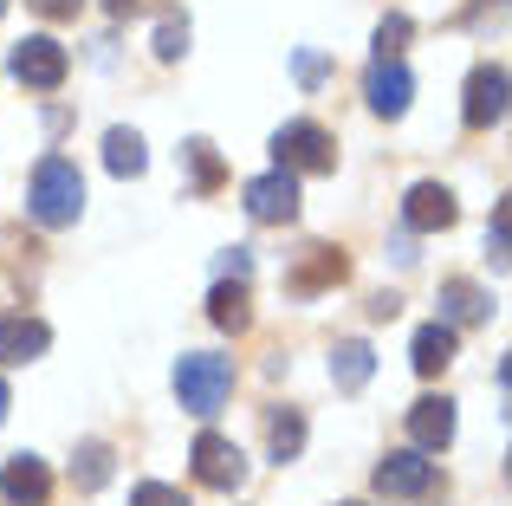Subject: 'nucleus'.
<instances>
[{
    "label": "nucleus",
    "mask_w": 512,
    "mask_h": 506,
    "mask_svg": "<svg viewBox=\"0 0 512 506\" xmlns=\"http://www.w3.org/2000/svg\"><path fill=\"white\" fill-rule=\"evenodd\" d=\"M344 279V253L338 247H305V260H299V273L286 279L292 292H325V286H338Z\"/></svg>",
    "instance_id": "obj_15"
},
{
    "label": "nucleus",
    "mask_w": 512,
    "mask_h": 506,
    "mask_svg": "<svg viewBox=\"0 0 512 506\" xmlns=\"http://www.w3.org/2000/svg\"><path fill=\"white\" fill-rule=\"evenodd\" d=\"M0 422H7V383H0Z\"/></svg>",
    "instance_id": "obj_30"
},
{
    "label": "nucleus",
    "mask_w": 512,
    "mask_h": 506,
    "mask_svg": "<svg viewBox=\"0 0 512 506\" xmlns=\"http://www.w3.org/2000/svg\"><path fill=\"white\" fill-rule=\"evenodd\" d=\"M182 52H188V26L182 20H163V26H156V59H182Z\"/></svg>",
    "instance_id": "obj_24"
},
{
    "label": "nucleus",
    "mask_w": 512,
    "mask_h": 506,
    "mask_svg": "<svg viewBox=\"0 0 512 506\" xmlns=\"http://www.w3.org/2000/svg\"><path fill=\"white\" fill-rule=\"evenodd\" d=\"M46 344V318H0V364H33V357H46Z\"/></svg>",
    "instance_id": "obj_13"
},
{
    "label": "nucleus",
    "mask_w": 512,
    "mask_h": 506,
    "mask_svg": "<svg viewBox=\"0 0 512 506\" xmlns=\"http://www.w3.org/2000/svg\"><path fill=\"white\" fill-rule=\"evenodd\" d=\"M370 370H376V357H370V344H338V351H331V383H338L344 396H357L363 383H370Z\"/></svg>",
    "instance_id": "obj_17"
},
{
    "label": "nucleus",
    "mask_w": 512,
    "mask_h": 506,
    "mask_svg": "<svg viewBox=\"0 0 512 506\" xmlns=\"http://www.w3.org/2000/svg\"><path fill=\"white\" fill-rule=\"evenodd\" d=\"M227 390H234V364L214 351H188L182 364H175V396H182L188 416H214V409L227 403Z\"/></svg>",
    "instance_id": "obj_2"
},
{
    "label": "nucleus",
    "mask_w": 512,
    "mask_h": 506,
    "mask_svg": "<svg viewBox=\"0 0 512 506\" xmlns=\"http://www.w3.org/2000/svg\"><path fill=\"white\" fill-rule=\"evenodd\" d=\"M0 13H7V0H0Z\"/></svg>",
    "instance_id": "obj_32"
},
{
    "label": "nucleus",
    "mask_w": 512,
    "mask_h": 506,
    "mask_svg": "<svg viewBox=\"0 0 512 506\" xmlns=\"http://www.w3.org/2000/svg\"><path fill=\"white\" fill-rule=\"evenodd\" d=\"M188 455H195V481H201V487H221V494H234V487L247 481V455H240L227 435H195V448H188Z\"/></svg>",
    "instance_id": "obj_5"
},
{
    "label": "nucleus",
    "mask_w": 512,
    "mask_h": 506,
    "mask_svg": "<svg viewBox=\"0 0 512 506\" xmlns=\"http://www.w3.org/2000/svg\"><path fill=\"white\" fill-rule=\"evenodd\" d=\"M46 494H52V474L39 455H13L0 468V500L7 506H46Z\"/></svg>",
    "instance_id": "obj_11"
},
{
    "label": "nucleus",
    "mask_w": 512,
    "mask_h": 506,
    "mask_svg": "<svg viewBox=\"0 0 512 506\" xmlns=\"http://www.w3.org/2000/svg\"><path fill=\"white\" fill-rule=\"evenodd\" d=\"M344 506H363V500H344Z\"/></svg>",
    "instance_id": "obj_31"
},
{
    "label": "nucleus",
    "mask_w": 512,
    "mask_h": 506,
    "mask_svg": "<svg viewBox=\"0 0 512 506\" xmlns=\"http://www.w3.org/2000/svg\"><path fill=\"white\" fill-rule=\"evenodd\" d=\"M409 442L422 448V455H435V448L454 442V403H448V396H422V403H409Z\"/></svg>",
    "instance_id": "obj_12"
},
{
    "label": "nucleus",
    "mask_w": 512,
    "mask_h": 506,
    "mask_svg": "<svg viewBox=\"0 0 512 506\" xmlns=\"http://www.w3.org/2000/svg\"><path fill=\"white\" fill-rule=\"evenodd\" d=\"M26 208H33L39 228H72V221L85 215V176H78V163L46 156V163L33 169V195H26Z\"/></svg>",
    "instance_id": "obj_1"
},
{
    "label": "nucleus",
    "mask_w": 512,
    "mask_h": 506,
    "mask_svg": "<svg viewBox=\"0 0 512 506\" xmlns=\"http://www.w3.org/2000/svg\"><path fill=\"white\" fill-rule=\"evenodd\" d=\"M299 78H305V85H318V78H325V59H318V52H299Z\"/></svg>",
    "instance_id": "obj_27"
},
{
    "label": "nucleus",
    "mask_w": 512,
    "mask_h": 506,
    "mask_svg": "<svg viewBox=\"0 0 512 506\" xmlns=\"http://www.w3.org/2000/svg\"><path fill=\"white\" fill-rule=\"evenodd\" d=\"M454 189H441V182H415L409 189V202H402V221H409L415 234H441V228H454Z\"/></svg>",
    "instance_id": "obj_10"
},
{
    "label": "nucleus",
    "mask_w": 512,
    "mask_h": 506,
    "mask_svg": "<svg viewBox=\"0 0 512 506\" xmlns=\"http://www.w3.org/2000/svg\"><path fill=\"white\" fill-rule=\"evenodd\" d=\"M487 241H493V260H506V202H500V215H493V234H487Z\"/></svg>",
    "instance_id": "obj_28"
},
{
    "label": "nucleus",
    "mask_w": 512,
    "mask_h": 506,
    "mask_svg": "<svg viewBox=\"0 0 512 506\" xmlns=\"http://www.w3.org/2000/svg\"><path fill=\"white\" fill-rule=\"evenodd\" d=\"M428 487H435V461H422V448H396L376 468V494H389V500H422Z\"/></svg>",
    "instance_id": "obj_6"
},
{
    "label": "nucleus",
    "mask_w": 512,
    "mask_h": 506,
    "mask_svg": "<svg viewBox=\"0 0 512 506\" xmlns=\"http://www.w3.org/2000/svg\"><path fill=\"white\" fill-rule=\"evenodd\" d=\"M273 163L286 169V176H331L338 169V143H331V130H318V124H286L273 137Z\"/></svg>",
    "instance_id": "obj_3"
},
{
    "label": "nucleus",
    "mask_w": 512,
    "mask_h": 506,
    "mask_svg": "<svg viewBox=\"0 0 512 506\" xmlns=\"http://www.w3.org/2000/svg\"><path fill=\"white\" fill-rule=\"evenodd\" d=\"M461 117H467L474 130L500 124V117H506V65H480V72L467 78V104H461Z\"/></svg>",
    "instance_id": "obj_9"
},
{
    "label": "nucleus",
    "mask_w": 512,
    "mask_h": 506,
    "mask_svg": "<svg viewBox=\"0 0 512 506\" xmlns=\"http://www.w3.org/2000/svg\"><path fill=\"white\" fill-rule=\"evenodd\" d=\"M363 91H370V111L376 117H402V111H409V98H415V78H409V65H402V59H376L370 78H363Z\"/></svg>",
    "instance_id": "obj_8"
},
{
    "label": "nucleus",
    "mask_w": 512,
    "mask_h": 506,
    "mask_svg": "<svg viewBox=\"0 0 512 506\" xmlns=\"http://www.w3.org/2000/svg\"><path fill=\"white\" fill-rule=\"evenodd\" d=\"M240 202H247L253 221H292L299 215V176H286V169H273V176H253L247 189H240Z\"/></svg>",
    "instance_id": "obj_7"
},
{
    "label": "nucleus",
    "mask_w": 512,
    "mask_h": 506,
    "mask_svg": "<svg viewBox=\"0 0 512 506\" xmlns=\"http://www.w3.org/2000/svg\"><path fill=\"white\" fill-rule=\"evenodd\" d=\"M299 448H305V416H299V409H279V416H273V455L299 461Z\"/></svg>",
    "instance_id": "obj_21"
},
{
    "label": "nucleus",
    "mask_w": 512,
    "mask_h": 506,
    "mask_svg": "<svg viewBox=\"0 0 512 506\" xmlns=\"http://www.w3.org/2000/svg\"><path fill=\"white\" fill-rule=\"evenodd\" d=\"M454 344H461V338H454V325H441V318H435V325H422V331H415V370H422V377H441V370H448L454 364Z\"/></svg>",
    "instance_id": "obj_16"
},
{
    "label": "nucleus",
    "mask_w": 512,
    "mask_h": 506,
    "mask_svg": "<svg viewBox=\"0 0 512 506\" xmlns=\"http://www.w3.org/2000/svg\"><path fill=\"white\" fill-rule=\"evenodd\" d=\"M182 156H188V169H195V189H221V156H214L208 137H195Z\"/></svg>",
    "instance_id": "obj_22"
},
{
    "label": "nucleus",
    "mask_w": 512,
    "mask_h": 506,
    "mask_svg": "<svg viewBox=\"0 0 512 506\" xmlns=\"http://www.w3.org/2000/svg\"><path fill=\"white\" fill-rule=\"evenodd\" d=\"M65 72H72V59H65V46L52 33H33L13 46V78H20L26 91H59Z\"/></svg>",
    "instance_id": "obj_4"
},
{
    "label": "nucleus",
    "mask_w": 512,
    "mask_h": 506,
    "mask_svg": "<svg viewBox=\"0 0 512 506\" xmlns=\"http://www.w3.org/2000/svg\"><path fill=\"white\" fill-rule=\"evenodd\" d=\"M208 318H214V325H221V331H247V286H240V279H221V286H214L208 292Z\"/></svg>",
    "instance_id": "obj_19"
},
{
    "label": "nucleus",
    "mask_w": 512,
    "mask_h": 506,
    "mask_svg": "<svg viewBox=\"0 0 512 506\" xmlns=\"http://www.w3.org/2000/svg\"><path fill=\"white\" fill-rule=\"evenodd\" d=\"M130 7H137V0H111V13H130Z\"/></svg>",
    "instance_id": "obj_29"
},
{
    "label": "nucleus",
    "mask_w": 512,
    "mask_h": 506,
    "mask_svg": "<svg viewBox=\"0 0 512 506\" xmlns=\"http://www.w3.org/2000/svg\"><path fill=\"white\" fill-rule=\"evenodd\" d=\"M130 506H188L182 487H163V481H143L137 494H130Z\"/></svg>",
    "instance_id": "obj_25"
},
{
    "label": "nucleus",
    "mask_w": 512,
    "mask_h": 506,
    "mask_svg": "<svg viewBox=\"0 0 512 506\" xmlns=\"http://www.w3.org/2000/svg\"><path fill=\"white\" fill-rule=\"evenodd\" d=\"M72 481L85 487V494H98V487L111 481V448H104V442H85V448H78V461H72Z\"/></svg>",
    "instance_id": "obj_20"
},
{
    "label": "nucleus",
    "mask_w": 512,
    "mask_h": 506,
    "mask_svg": "<svg viewBox=\"0 0 512 506\" xmlns=\"http://www.w3.org/2000/svg\"><path fill=\"white\" fill-rule=\"evenodd\" d=\"M26 7L46 13V20H78V7H85V0H26Z\"/></svg>",
    "instance_id": "obj_26"
},
{
    "label": "nucleus",
    "mask_w": 512,
    "mask_h": 506,
    "mask_svg": "<svg viewBox=\"0 0 512 506\" xmlns=\"http://www.w3.org/2000/svg\"><path fill=\"white\" fill-rule=\"evenodd\" d=\"M493 312V299L480 286H467V279H448V286H441V325H480V318Z\"/></svg>",
    "instance_id": "obj_14"
},
{
    "label": "nucleus",
    "mask_w": 512,
    "mask_h": 506,
    "mask_svg": "<svg viewBox=\"0 0 512 506\" xmlns=\"http://www.w3.org/2000/svg\"><path fill=\"white\" fill-rule=\"evenodd\" d=\"M409 33H415V20H409V13H389V20L376 26V59H396V52L409 46Z\"/></svg>",
    "instance_id": "obj_23"
},
{
    "label": "nucleus",
    "mask_w": 512,
    "mask_h": 506,
    "mask_svg": "<svg viewBox=\"0 0 512 506\" xmlns=\"http://www.w3.org/2000/svg\"><path fill=\"white\" fill-rule=\"evenodd\" d=\"M104 169H111V176H143V169H150V156H143V137H137V130L117 124L111 137H104Z\"/></svg>",
    "instance_id": "obj_18"
}]
</instances>
